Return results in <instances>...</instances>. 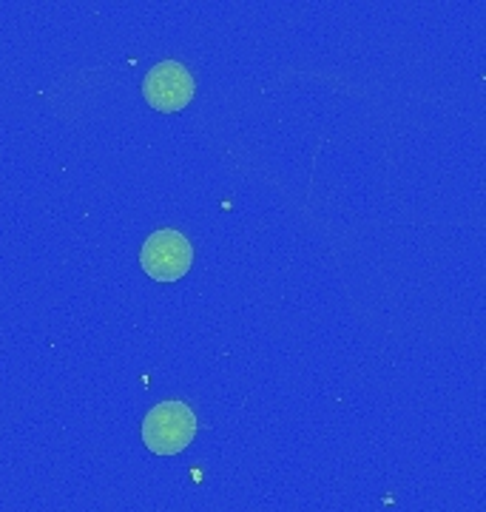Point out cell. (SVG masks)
Wrapping results in <instances>:
<instances>
[{
	"mask_svg": "<svg viewBox=\"0 0 486 512\" xmlns=\"http://www.w3.org/2000/svg\"><path fill=\"white\" fill-rule=\"evenodd\" d=\"M140 265H143L145 274L157 282H177L191 271L194 248L180 231L162 228V231H154L145 239L143 251H140Z\"/></svg>",
	"mask_w": 486,
	"mask_h": 512,
	"instance_id": "7a4b0ae2",
	"label": "cell"
},
{
	"mask_svg": "<svg viewBox=\"0 0 486 512\" xmlns=\"http://www.w3.org/2000/svg\"><path fill=\"white\" fill-rule=\"evenodd\" d=\"M194 436H197V416L180 399L160 402L143 419L145 447L157 456H177L191 447Z\"/></svg>",
	"mask_w": 486,
	"mask_h": 512,
	"instance_id": "6da1fadb",
	"label": "cell"
},
{
	"mask_svg": "<svg viewBox=\"0 0 486 512\" xmlns=\"http://www.w3.org/2000/svg\"><path fill=\"white\" fill-rule=\"evenodd\" d=\"M194 77L182 66L180 60H162L151 72L145 74L143 94L148 106L157 111H182L194 100Z\"/></svg>",
	"mask_w": 486,
	"mask_h": 512,
	"instance_id": "3957f363",
	"label": "cell"
}]
</instances>
